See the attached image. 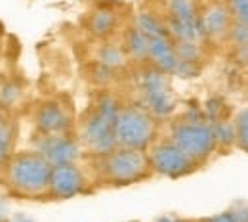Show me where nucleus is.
<instances>
[{
	"label": "nucleus",
	"mask_w": 248,
	"mask_h": 222,
	"mask_svg": "<svg viewBox=\"0 0 248 222\" xmlns=\"http://www.w3.org/2000/svg\"><path fill=\"white\" fill-rule=\"evenodd\" d=\"M93 62L105 65V67H109L111 71H117V73L126 69L128 65L132 64L130 58H128V54H126V50H124L123 42L121 40L115 42V38L101 42V46L97 48V54H95V60Z\"/></svg>",
	"instance_id": "nucleus-15"
},
{
	"label": "nucleus",
	"mask_w": 248,
	"mask_h": 222,
	"mask_svg": "<svg viewBox=\"0 0 248 222\" xmlns=\"http://www.w3.org/2000/svg\"><path fill=\"white\" fill-rule=\"evenodd\" d=\"M52 163L36 150H16L2 165L0 184L8 195L25 201H46Z\"/></svg>",
	"instance_id": "nucleus-2"
},
{
	"label": "nucleus",
	"mask_w": 248,
	"mask_h": 222,
	"mask_svg": "<svg viewBox=\"0 0 248 222\" xmlns=\"http://www.w3.org/2000/svg\"><path fill=\"white\" fill-rule=\"evenodd\" d=\"M32 125L36 134H67L77 130L73 109L60 98L42 100L34 107Z\"/></svg>",
	"instance_id": "nucleus-9"
},
{
	"label": "nucleus",
	"mask_w": 248,
	"mask_h": 222,
	"mask_svg": "<svg viewBox=\"0 0 248 222\" xmlns=\"http://www.w3.org/2000/svg\"><path fill=\"white\" fill-rule=\"evenodd\" d=\"M160 128H162V121L149 109H145L138 102H126L117 113L115 140H117V146L147 152L162 136Z\"/></svg>",
	"instance_id": "nucleus-5"
},
{
	"label": "nucleus",
	"mask_w": 248,
	"mask_h": 222,
	"mask_svg": "<svg viewBox=\"0 0 248 222\" xmlns=\"http://www.w3.org/2000/svg\"><path fill=\"white\" fill-rule=\"evenodd\" d=\"M233 132H235V148L248 155V105L235 113Z\"/></svg>",
	"instance_id": "nucleus-20"
},
{
	"label": "nucleus",
	"mask_w": 248,
	"mask_h": 222,
	"mask_svg": "<svg viewBox=\"0 0 248 222\" xmlns=\"http://www.w3.org/2000/svg\"><path fill=\"white\" fill-rule=\"evenodd\" d=\"M2 165H4V159L0 157V174H2Z\"/></svg>",
	"instance_id": "nucleus-25"
},
{
	"label": "nucleus",
	"mask_w": 248,
	"mask_h": 222,
	"mask_svg": "<svg viewBox=\"0 0 248 222\" xmlns=\"http://www.w3.org/2000/svg\"><path fill=\"white\" fill-rule=\"evenodd\" d=\"M121 42H123L124 50L130 58V62L136 65L147 64V54H149V36L141 31L134 21L130 25L124 27L121 34Z\"/></svg>",
	"instance_id": "nucleus-14"
},
{
	"label": "nucleus",
	"mask_w": 248,
	"mask_h": 222,
	"mask_svg": "<svg viewBox=\"0 0 248 222\" xmlns=\"http://www.w3.org/2000/svg\"><path fill=\"white\" fill-rule=\"evenodd\" d=\"M16 138H17V130L16 123L8 113V107L0 105V157H10L16 152Z\"/></svg>",
	"instance_id": "nucleus-16"
},
{
	"label": "nucleus",
	"mask_w": 248,
	"mask_h": 222,
	"mask_svg": "<svg viewBox=\"0 0 248 222\" xmlns=\"http://www.w3.org/2000/svg\"><path fill=\"white\" fill-rule=\"evenodd\" d=\"M93 190H95V182L84 161L52 167L48 199L67 201V199H75L80 195H88Z\"/></svg>",
	"instance_id": "nucleus-7"
},
{
	"label": "nucleus",
	"mask_w": 248,
	"mask_h": 222,
	"mask_svg": "<svg viewBox=\"0 0 248 222\" xmlns=\"http://www.w3.org/2000/svg\"><path fill=\"white\" fill-rule=\"evenodd\" d=\"M95 188H128L147 182L155 176L151 159L145 150L115 146L113 150L86 157Z\"/></svg>",
	"instance_id": "nucleus-1"
},
{
	"label": "nucleus",
	"mask_w": 248,
	"mask_h": 222,
	"mask_svg": "<svg viewBox=\"0 0 248 222\" xmlns=\"http://www.w3.org/2000/svg\"><path fill=\"white\" fill-rule=\"evenodd\" d=\"M147 154L151 159L155 176H160V178L182 180L202 169L201 165H197L189 157L180 146H176L168 136H160L147 150Z\"/></svg>",
	"instance_id": "nucleus-8"
},
{
	"label": "nucleus",
	"mask_w": 248,
	"mask_h": 222,
	"mask_svg": "<svg viewBox=\"0 0 248 222\" xmlns=\"http://www.w3.org/2000/svg\"><path fill=\"white\" fill-rule=\"evenodd\" d=\"M155 222H197L195 219H184V217H172V215H166V217H160Z\"/></svg>",
	"instance_id": "nucleus-23"
},
{
	"label": "nucleus",
	"mask_w": 248,
	"mask_h": 222,
	"mask_svg": "<svg viewBox=\"0 0 248 222\" xmlns=\"http://www.w3.org/2000/svg\"><path fill=\"white\" fill-rule=\"evenodd\" d=\"M84 27L86 33L97 42L113 40L119 33H123V12L117 4L99 2L86 14Z\"/></svg>",
	"instance_id": "nucleus-12"
},
{
	"label": "nucleus",
	"mask_w": 248,
	"mask_h": 222,
	"mask_svg": "<svg viewBox=\"0 0 248 222\" xmlns=\"http://www.w3.org/2000/svg\"><path fill=\"white\" fill-rule=\"evenodd\" d=\"M119 98L111 92H101L95 98L80 123H77V136L84 150V159L101 155L117 146L115 121L121 109Z\"/></svg>",
	"instance_id": "nucleus-3"
},
{
	"label": "nucleus",
	"mask_w": 248,
	"mask_h": 222,
	"mask_svg": "<svg viewBox=\"0 0 248 222\" xmlns=\"http://www.w3.org/2000/svg\"><path fill=\"white\" fill-rule=\"evenodd\" d=\"M201 6L197 0H164V16L182 19V21H199Z\"/></svg>",
	"instance_id": "nucleus-17"
},
{
	"label": "nucleus",
	"mask_w": 248,
	"mask_h": 222,
	"mask_svg": "<svg viewBox=\"0 0 248 222\" xmlns=\"http://www.w3.org/2000/svg\"><path fill=\"white\" fill-rule=\"evenodd\" d=\"M124 222H140V221H124Z\"/></svg>",
	"instance_id": "nucleus-26"
},
{
	"label": "nucleus",
	"mask_w": 248,
	"mask_h": 222,
	"mask_svg": "<svg viewBox=\"0 0 248 222\" xmlns=\"http://www.w3.org/2000/svg\"><path fill=\"white\" fill-rule=\"evenodd\" d=\"M176 44V54L180 58V62L193 65L204 64L206 58V44L204 42H191V40H174Z\"/></svg>",
	"instance_id": "nucleus-18"
},
{
	"label": "nucleus",
	"mask_w": 248,
	"mask_h": 222,
	"mask_svg": "<svg viewBox=\"0 0 248 222\" xmlns=\"http://www.w3.org/2000/svg\"><path fill=\"white\" fill-rule=\"evenodd\" d=\"M2 222H34V221L29 219V217H25V215H12V217L4 219Z\"/></svg>",
	"instance_id": "nucleus-24"
},
{
	"label": "nucleus",
	"mask_w": 248,
	"mask_h": 222,
	"mask_svg": "<svg viewBox=\"0 0 248 222\" xmlns=\"http://www.w3.org/2000/svg\"><path fill=\"white\" fill-rule=\"evenodd\" d=\"M197 222H248V209L239 207V209H229L217 215H210V217H201L195 219Z\"/></svg>",
	"instance_id": "nucleus-21"
},
{
	"label": "nucleus",
	"mask_w": 248,
	"mask_h": 222,
	"mask_svg": "<svg viewBox=\"0 0 248 222\" xmlns=\"http://www.w3.org/2000/svg\"><path fill=\"white\" fill-rule=\"evenodd\" d=\"M32 150L40 152L44 157L56 165L65 163H78L84 159V150L78 142L77 132L67 134H34Z\"/></svg>",
	"instance_id": "nucleus-10"
},
{
	"label": "nucleus",
	"mask_w": 248,
	"mask_h": 222,
	"mask_svg": "<svg viewBox=\"0 0 248 222\" xmlns=\"http://www.w3.org/2000/svg\"><path fill=\"white\" fill-rule=\"evenodd\" d=\"M147 64L158 71L174 77L180 65V58L176 54V44L170 34H160L149 38V54H147Z\"/></svg>",
	"instance_id": "nucleus-13"
},
{
	"label": "nucleus",
	"mask_w": 248,
	"mask_h": 222,
	"mask_svg": "<svg viewBox=\"0 0 248 222\" xmlns=\"http://www.w3.org/2000/svg\"><path fill=\"white\" fill-rule=\"evenodd\" d=\"M233 21L241 23V25H248V0H225Z\"/></svg>",
	"instance_id": "nucleus-22"
},
{
	"label": "nucleus",
	"mask_w": 248,
	"mask_h": 222,
	"mask_svg": "<svg viewBox=\"0 0 248 222\" xmlns=\"http://www.w3.org/2000/svg\"><path fill=\"white\" fill-rule=\"evenodd\" d=\"M199 25L206 44H227V38L233 31V16L225 4V0H210L208 4L201 6Z\"/></svg>",
	"instance_id": "nucleus-11"
},
{
	"label": "nucleus",
	"mask_w": 248,
	"mask_h": 222,
	"mask_svg": "<svg viewBox=\"0 0 248 222\" xmlns=\"http://www.w3.org/2000/svg\"><path fill=\"white\" fill-rule=\"evenodd\" d=\"M138 103L149 109L160 121L168 119L176 109L170 75L158 71L149 64L140 65L138 75Z\"/></svg>",
	"instance_id": "nucleus-6"
},
{
	"label": "nucleus",
	"mask_w": 248,
	"mask_h": 222,
	"mask_svg": "<svg viewBox=\"0 0 248 222\" xmlns=\"http://www.w3.org/2000/svg\"><path fill=\"white\" fill-rule=\"evenodd\" d=\"M166 136L201 167H206L219 150L214 125L201 111H186L172 119Z\"/></svg>",
	"instance_id": "nucleus-4"
},
{
	"label": "nucleus",
	"mask_w": 248,
	"mask_h": 222,
	"mask_svg": "<svg viewBox=\"0 0 248 222\" xmlns=\"http://www.w3.org/2000/svg\"><path fill=\"white\" fill-rule=\"evenodd\" d=\"M134 23L145 33L149 38L160 36V34H168L164 17L158 16L156 12H151V10H141V12L134 17Z\"/></svg>",
	"instance_id": "nucleus-19"
}]
</instances>
